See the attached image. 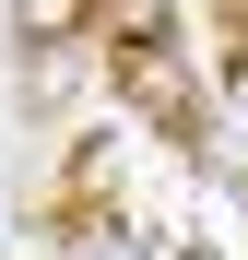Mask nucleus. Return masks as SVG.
Masks as SVG:
<instances>
[{
    "mask_svg": "<svg viewBox=\"0 0 248 260\" xmlns=\"http://www.w3.org/2000/svg\"><path fill=\"white\" fill-rule=\"evenodd\" d=\"M107 71H118V95H130L142 118H165V130H189V71L165 59V48H118Z\"/></svg>",
    "mask_w": 248,
    "mask_h": 260,
    "instance_id": "1",
    "label": "nucleus"
},
{
    "mask_svg": "<svg viewBox=\"0 0 248 260\" xmlns=\"http://www.w3.org/2000/svg\"><path fill=\"white\" fill-rule=\"evenodd\" d=\"M12 24L36 36V48H71V36L95 24V0H12Z\"/></svg>",
    "mask_w": 248,
    "mask_h": 260,
    "instance_id": "2",
    "label": "nucleus"
},
{
    "mask_svg": "<svg viewBox=\"0 0 248 260\" xmlns=\"http://www.w3.org/2000/svg\"><path fill=\"white\" fill-rule=\"evenodd\" d=\"M107 36L118 48H165V0H107Z\"/></svg>",
    "mask_w": 248,
    "mask_h": 260,
    "instance_id": "3",
    "label": "nucleus"
},
{
    "mask_svg": "<svg viewBox=\"0 0 248 260\" xmlns=\"http://www.w3.org/2000/svg\"><path fill=\"white\" fill-rule=\"evenodd\" d=\"M225 107H236V118H248V48H236V71H225Z\"/></svg>",
    "mask_w": 248,
    "mask_h": 260,
    "instance_id": "4",
    "label": "nucleus"
}]
</instances>
